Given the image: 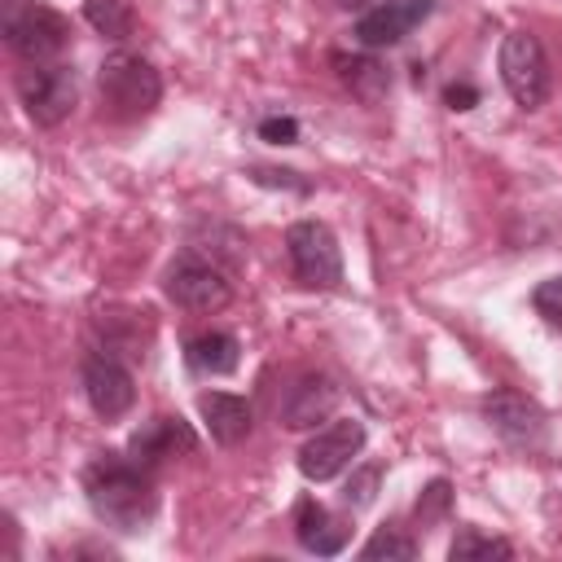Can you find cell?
Returning a JSON list of instances; mask_svg holds the SVG:
<instances>
[{"label":"cell","instance_id":"cell-1","mask_svg":"<svg viewBox=\"0 0 562 562\" xmlns=\"http://www.w3.org/2000/svg\"><path fill=\"white\" fill-rule=\"evenodd\" d=\"M83 496H88L92 514L119 531H140L158 509L149 470L119 452H105L83 465Z\"/></svg>","mask_w":562,"mask_h":562},{"label":"cell","instance_id":"cell-2","mask_svg":"<svg viewBox=\"0 0 562 562\" xmlns=\"http://www.w3.org/2000/svg\"><path fill=\"white\" fill-rule=\"evenodd\" d=\"M97 88H101L110 119H119V123H136V119L154 114V105L162 97V79L154 70V61L140 53H110L97 70Z\"/></svg>","mask_w":562,"mask_h":562},{"label":"cell","instance_id":"cell-3","mask_svg":"<svg viewBox=\"0 0 562 562\" xmlns=\"http://www.w3.org/2000/svg\"><path fill=\"white\" fill-rule=\"evenodd\" d=\"M0 35L22 61H48L70 44V22L31 0H0Z\"/></svg>","mask_w":562,"mask_h":562},{"label":"cell","instance_id":"cell-4","mask_svg":"<svg viewBox=\"0 0 562 562\" xmlns=\"http://www.w3.org/2000/svg\"><path fill=\"white\" fill-rule=\"evenodd\" d=\"M285 255L290 268L299 277V285L307 290H334L342 281V250L338 237L321 224V220H299L285 228Z\"/></svg>","mask_w":562,"mask_h":562},{"label":"cell","instance_id":"cell-5","mask_svg":"<svg viewBox=\"0 0 562 562\" xmlns=\"http://www.w3.org/2000/svg\"><path fill=\"white\" fill-rule=\"evenodd\" d=\"M501 83L514 105L536 110L549 97V57L531 31H509L501 44Z\"/></svg>","mask_w":562,"mask_h":562},{"label":"cell","instance_id":"cell-6","mask_svg":"<svg viewBox=\"0 0 562 562\" xmlns=\"http://www.w3.org/2000/svg\"><path fill=\"white\" fill-rule=\"evenodd\" d=\"M18 101H22V110L31 114V123L57 127L61 119H70V110H75V101H79L75 70H70V66L31 61V66L18 75Z\"/></svg>","mask_w":562,"mask_h":562},{"label":"cell","instance_id":"cell-7","mask_svg":"<svg viewBox=\"0 0 562 562\" xmlns=\"http://www.w3.org/2000/svg\"><path fill=\"white\" fill-rule=\"evenodd\" d=\"M364 448V426L356 417H342V422H329L325 430H316L303 448H299V470L303 479L312 483H329L334 474H342Z\"/></svg>","mask_w":562,"mask_h":562},{"label":"cell","instance_id":"cell-8","mask_svg":"<svg viewBox=\"0 0 562 562\" xmlns=\"http://www.w3.org/2000/svg\"><path fill=\"white\" fill-rule=\"evenodd\" d=\"M167 299L184 312H220L228 299H233V285L228 277L215 268V263H202V259H176L167 268V281H162Z\"/></svg>","mask_w":562,"mask_h":562},{"label":"cell","instance_id":"cell-9","mask_svg":"<svg viewBox=\"0 0 562 562\" xmlns=\"http://www.w3.org/2000/svg\"><path fill=\"white\" fill-rule=\"evenodd\" d=\"M83 395H88V404H92L97 417L114 422V417H123L136 404V382H132V373L114 356L92 351L83 360Z\"/></svg>","mask_w":562,"mask_h":562},{"label":"cell","instance_id":"cell-10","mask_svg":"<svg viewBox=\"0 0 562 562\" xmlns=\"http://www.w3.org/2000/svg\"><path fill=\"white\" fill-rule=\"evenodd\" d=\"M430 0H386V4H373L364 9L356 22H351V35L360 48H391L400 44L422 18H430Z\"/></svg>","mask_w":562,"mask_h":562},{"label":"cell","instance_id":"cell-11","mask_svg":"<svg viewBox=\"0 0 562 562\" xmlns=\"http://www.w3.org/2000/svg\"><path fill=\"white\" fill-rule=\"evenodd\" d=\"M193 448H198L193 426H189L184 417H171V413L149 417V422L127 439V457H132L136 465H145V470H154V465H158V461H167V457L193 452Z\"/></svg>","mask_w":562,"mask_h":562},{"label":"cell","instance_id":"cell-12","mask_svg":"<svg viewBox=\"0 0 562 562\" xmlns=\"http://www.w3.org/2000/svg\"><path fill=\"white\" fill-rule=\"evenodd\" d=\"M338 400H342V391H338V382L329 373H303L285 391V400H281V426L307 430L316 422H329L334 408H338Z\"/></svg>","mask_w":562,"mask_h":562},{"label":"cell","instance_id":"cell-13","mask_svg":"<svg viewBox=\"0 0 562 562\" xmlns=\"http://www.w3.org/2000/svg\"><path fill=\"white\" fill-rule=\"evenodd\" d=\"M483 417L509 443H536L544 435V408L536 400H527L522 391H509V386L505 391H492L483 400Z\"/></svg>","mask_w":562,"mask_h":562},{"label":"cell","instance_id":"cell-14","mask_svg":"<svg viewBox=\"0 0 562 562\" xmlns=\"http://www.w3.org/2000/svg\"><path fill=\"white\" fill-rule=\"evenodd\" d=\"M294 536H299V544H303L307 553H316V558H334V553L347 549L351 527H347L342 518H334L321 501L303 496V501L294 505Z\"/></svg>","mask_w":562,"mask_h":562},{"label":"cell","instance_id":"cell-15","mask_svg":"<svg viewBox=\"0 0 562 562\" xmlns=\"http://www.w3.org/2000/svg\"><path fill=\"white\" fill-rule=\"evenodd\" d=\"M198 413H202L211 439L224 443V448L241 443V439L250 435V426H255L250 404H246L241 395H228V391H206V395H198Z\"/></svg>","mask_w":562,"mask_h":562},{"label":"cell","instance_id":"cell-16","mask_svg":"<svg viewBox=\"0 0 562 562\" xmlns=\"http://www.w3.org/2000/svg\"><path fill=\"white\" fill-rule=\"evenodd\" d=\"M329 61H334V70H338V83H342L356 101L378 105V101L386 97L391 75H386V66H382V61H373V57H347V53H334Z\"/></svg>","mask_w":562,"mask_h":562},{"label":"cell","instance_id":"cell-17","mask_svg":"<svg viewBox=\"0 0 562 562\" xmlns=\"http://www.w3.org/2000/svg\"><path fill=\"white\" fill-rule=\"evenodd\" d=\"M184 360H189L193 373L220 378V373H233V369H237L241 342H237L233 334H224V329H206V334H198V338L184 342Z\"/></svg>","mask_w":562,"mask_h":562},{"label":"cell","instance_id":"cell-18","mask_svg":"<svg viewBox=\"0 0 562 562\" xmlns=\"http://www.w3.org/2000/svg\"><path fill=\"white\" fill-rule=\"evenodd\" d=\"M83 18H88V26H92L97 35H105V40H123V35H132V26H136V13H132L127 0H83Z\"/></svg>","mask_w":562,"mask_h":562},{"label":"cell","instance_id":"cell-19","mask_svg":"<svg viewBox=\"0 0 562 562\" xmlns=\"http://www.w3.org/2000/svg\"><path fill=\"white\" fill-rule=\"evenodd\" d=\"M448 558L452 562H470V558H514V544L509 540H501V536H483V531H474V527H465V531H457V540L448 544Z\"/></svg>","mask_w":562,"mask_h":562},{"label":"cell","instance_id":"cell-20","mask_svg":"<svg viewBox=\"0 0 562 562\" xmlns=\"http://www.w3.org/2000/svg\"><path fill=\"white\" fill-rule=\"evenodd\" d=\"M360 558H369V562H378V558H400V562H408V558H417V544H413L404 531H395V527H378V531L364 540Z\"/></svg>","mask_w":562,"mask_h":562},{"label":"cell","instance_id":"cell-21","mask_svg":"<svg viewBox=\"0 0 562 562\" xmlns=\"http://www.w3.org/2000/svg\"><path fill=\"white\" fill-rule=\"evenodd\" d=\"M531 307H536L549 325H562V272L549 277V281H540V285L531 290Z\"/></svg>","mask_w":562,"mask_h":562},{"label":"cell","instance_id":"cell-22","mask_svg":"<svg viewBox=\"0 0 562 562\" xmlns=\"http://www.w3.org/2000/svg\"><path fill=\"white\" fill-rule=\"evenodd\" d=\"M259 140H268V145H294L299 140V123L290 114H268L259 123Z\"/></svg>","mask_w":562,"mask_h":562},{"label":"cell","instance_id":"cell-23","mask_svg":"<svg viewBox=\"0 0 562 562\" xmlns=\"http://www.w3.org/2000/svg\"><path fill=\"white\" fill-rule=\"evenodd\" d=\"M378 479H382V470H378V465H364L360 474H351V479H347V492H342V496H347V505H369V501H373Z\"/></svg>","mask_w":562,"mask_h":562},{"label":"cell","instance_id":"cell-24","mask_svg":"<svg viewBox=\"0 0 562 562\" xmlns=\"http://www.w3.org/2000/svg\"><path fill=\"white\" fill-rule=\"evenodd\" d=\"M443 509H448V483H443V479H435V483L417 496V518H422V522H430V518H439Z\"/></svg>","mask_w":562,"mask_h":562},{"label":"cell","instance_id":"cell-25","mask_svg":"<svg viewBox=\"0 0 562 562\" xmlns=\"http://www.w3.org/2000/svg\"><path fill=\"white\" fill-rule=\"evenodd\" d=\"M443 105L448 110H474L479 105V88L474 83H448L443 88Z\"/></svg>","mask_w":562,"mask_h":562},{"label":"cell","instance_id":"cell-26","mask_svg":"<svg viewBox=\"0 0 562 562\" xmlns=\"http://www.w3.org/2000/svg\"><path fill=\"white\" fill-rule=\"evenodd\" d=\"M338 4H347V9H360V13H364V9H373V4H386V0H338Z\"/></svg>","mask_w":562,"mask_h":562}]
</instances>
